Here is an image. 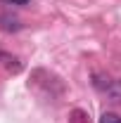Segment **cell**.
<instances>
[{"label":"cell","mask_w":121,"mask_h":123,"mask_svg":"<svg viewBox=\"0 0 121 123\" xmlns=\"http://www.w3.org/2000/svg\"><path fill=\"white\" fill-rule=\"evenodd\" d=\"M107 95H109L114 102H119L121 99V80H112V85L107 88Z\"/></svg>","instance_id":"obj_1"},{"label":"cell","mask_w":121,"mask_h":123,"mask_svg":"<svg viewBox=\"0 0 121 123\" xmlns=\"http://www.w3.org/2000/svg\"><path fill=\"white\" fill-rule=\"evenodd\" d=\"M0 21H2V29H5V31H17V29H19V21H17V19H10V17H2Z\"/></svg>","instance_id":"obj_2"},{"label":"cell","mask_w":121,"mask_h":123,"mask_svg":"<svg viewBox=\"0 0 121 123\" xmlns=\"http://www.w3.org/2000/svg\"><path fill=\"white\" fill-rule=\"evenodd\" d=\"M69 123H88V116H86L81 109H76V111H71V121Z\"/></svg>","instance_id":"obj_3"},{"label":"cell","mask_w":121,"mask_h":123,"mask_svg":"<svg viewBox=\"0 0 121 123\" xmlns=\"http://www.w3.org/2000/svg\"><path fill=\"white\" fill-rule=\"evenodd\" d=\"M100 123H121V118L116 116V114L107 111V114H102V116H100Z\"/></svg>","instance_id":"obj_4"},{"label":"cell","mask_w":121,"mask_h":123,"mask_svg":"<svg viewBox=\"0 0 121 123\" xmlns=\"http://www.w3.org/2000/svg\"><path fill=\"white\" fill-rule=\"evenodd\" d=\"M2 2H12V5H26L31 0H2Z\"/></svg>","instance_id":"obj_5"}]
</instances>
